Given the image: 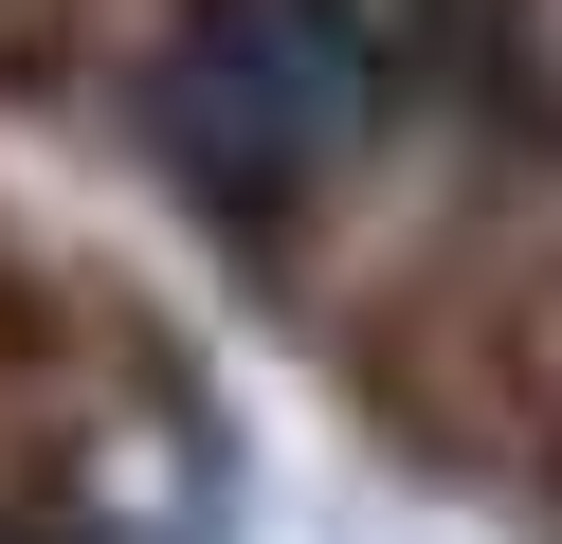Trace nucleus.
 <instances>
[{
    "label": "nucleus",
    "mask_w": 562,
    "mask_h": 544,
    "mask_svg": "<svg viewBox=\"0 0 562 544\" xmlns=\"http://www.w3.org/2000/svg\"><path fill=\"white\" fill-rule=\"evenodd\" d=\"M381 127V19L363 0H200L164 55V164L218 218H272Z\"/></svg>",
    "instance_id": "f257e3e1"
}]
</instances>
